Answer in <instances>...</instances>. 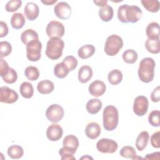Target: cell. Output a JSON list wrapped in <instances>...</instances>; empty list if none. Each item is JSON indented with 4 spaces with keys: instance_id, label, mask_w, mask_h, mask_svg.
I'll use <instances>...</instances> for the list:
<instances>
[{
    "instance_id": "obj_44",
    "label": "cell",
    "mask_w": 160,
    "mask_h": 160,
    "mask_svg": "<svg viewBox=\"0 0 160 160\" xmlns=\"http://www.w3.org/2000/svg\"><path fill=\"white\" fill-rule=\"evenodd\" d=\"M8 28L7 24L3 21L0 22V38L6 36L8 34Z\"/></svg>"
},
{
    "instance_id": "obj_18",
    "label": "cell",
    "mask_w": 160,
    "mask_h": 160,
    "mask_svg": "<svg viewBox=\"0 0 160 160\" xmlns=\"http://www.w3.org/2000/svg\"><path fill=\"white\" fill-rule=\"evenodd\" d=\"M92 76V69L88 65L81 66L78 71V80L81 83L88 82Z\"/></svg>"
},
{
    "instance_id": "obj_27",
    "label": "cell",
    "mask_w": 160,
    "mask_h": 160,
    "mask_svg": "<svg viewBox=\"0 0 160 160\" xmlns=\"http://www.w3.org/2000/svg\"><path fill=\"white\" fill-rule=\"evenodd\" d=\"M146 50L152 54H158L160 51L159 38V39H149L148 38L145 42Z\"/></svg>"
},
{
    "instance_id": "obj_43",
    "label": "cell",
    "mask_w": 160,
    "mask_h": 160,
    "mask_svg": "<svg viewBox=\"0 0 160 160\" xmlns=\"http://www.w3.org/2000/svg\"><path fill=\"white\" fill-rule=\"evenodd\" d=\"M9 69V65L8 62L3 59L1 58V62H0V76H2Z\"/></svg>"
},
{
    "instance_id": "obj_45",
    "label": "cell",
    "mask_w": 160,
    "mask_h": 160,
    "mask_svg": "<svg viewBox=\"0 0 160 160\" xmlns=\"http://www.w3.org/2000/svg\"><path fill=\"white\" fill-rule=\"evenodd\" d=\"M160 158V152H155L151 154H148L144 157L146 159H159Z\"/></svg>"
},
{
    "instance_id": "obj_47",
    "label": "cell",
    "mask_w": 160,
    "mask_h": 160,
    "mask_svg": "<svg viewBox=\"0 0 160 160\" xmlns=\"http://www.w3.org/2000/svg\"><path fill=\"white\" fill-rule=\"evenodd\" d=\"M41 2H42V3H43L45 5L49 6V5H52L53 4L56 3L57 2V0H45V1L42 0Z\"/></svg>"
},
{
    "instance_id": "obj_36",
    "label": "cell",
    "mask_w": 160,
    "mask_h": 160,
    "mask_svg": "<svg viewBox=\"0 0 160 160\" xmlns=\"http://www.w3.org/2000/svg\"><path fill=\"white\" fill-rule=\"evenodd\" d=\"M1 78L6 83L12 84L16 81L18 79V74L13 68H9L7 72L1 76Z\"/></svg>"
},
{
    "instance_id": "obj_13",
    "label": "cell",
    "mask_w": 160,
    "mask_h": 160,
    "mask_svg": "<svg viewBox=\"0 0 160 160\" xmlns=\"http://www.w3.org/2000/svg\"><path fill=\"white\" fill-rule=\"evenodd\" d=\"M55 15L61 19H68L71 14V8L66 2H59L54 8Z\"/></svg>"
},
{
    "instance_id": "obj_33",
    "label": "cell",
    "mask_w": 160,
    "mask_h": 160,
    "mask_svg": "<svg viewBox=\"0 0 160 160\" xmlns=\"http://www.w3.org/2000/svg\"><path fill=\"white\" fill-rule=\"evenodd\" d=\"M138 57V53L132 49H127L122 54V59L128 64L134 63L137 61Z\"/></svg>"
},
{
    "instance_id": "obj_35",
    "label": "cell",
    "mask_w": 160,
    "mask_h": 160,
    "mask_svg": "<svg viewBox=\"0 0 160 160\" xmlns=\"http://www.w3.org/2000/svg\"><path fill=\"white\" fill-rule=\"evenodd\" d=\"M119 154L123 158L132 159H134L137 156V153L134 148L130 146H126L122 147L119 151Z\"/></svg>"
},
{
    "instance_id": "obj_10",
    "label": "cell",
    "mask_w": 160,
    "mask_h": 160,
    "mask_svg": "<svg viewBox=\"0 0 160 160\" xmlns=\"http://www.w3.org/2000/svg\"><path fill=\"white\" fill-rule=\"evenodd\" d=\"M97 149L102 153H114L118 148V143L111 139L108 138H102L96 143Z\"/></svg>"
},
{
    "instance_id": "obj_6",
    "label": "cell",
    "mask_w": 160,
    "mask_h": 160,
    "mask_svg": "<svg viewBox=\"0 0 160 160\" xmlns=\"http://www.w3.org/2000/svg\"><path fill=\"white\" fill-rule=\"evenodd\" d=\"M122 46L123 41L122 38L118 35L112 34L107 38L104 49L107 55L114 56L119 52Z\"/></svg>"
},
{
    "instance_id": "obj_14",
    "label": "cell",
    "mask_w": 160,
    "mask_h": 160,
    "mask_svg": "<svg viewBox=\"0 0 160 160\" xmlns=\"http://www.w3.org/2000/svg\"><path fill=\"white\" fill-rule=\"evenodd\" d=\"M63 131L61 126L58 124H51L46 130V136L51 141H56L62 136Z\"/></svg>"
},
{
    "instance_id": "obj_8",
    "label": "cell",
    "mask_w": 160,
    "mask_h": 160,
    "mask_svg": "<svg viewBox=\"0 0 160 160\" xmlns=\"http://www.w3.org/2000/svg\"><path fill=\"white\" fill-rule=\"evenodd\" d=\"M64 111L63 108L57 104L50 105L46 111L47 119L54 123L59 122L64 117Z\"/></svg>"
},
{
    "instance_id": "obj_37",
    "label": "cell",
    "mask_w": 160,
    "mask_h": 160,
    "mask_svg": "<svg viewBox=\"0 0 160 160\" xmlns=\"http://www.w3.org/2000/svg\"><path fill=\"white\" fill-rule=\"evenodd\" d=\"M149 123L153 127H159L160 126V111L154 110L151 111L148 116Z\"/></svg>"
},
{
    "instance_id": "obj_21",
    "label": "cell",
    "mask_w": 160,
    "mask_h": 160,
    "mask_svg": "<svg viewBox=\"0 0 160 160\" xmlns=\"http://www.w3.org/2000/svg\"><path fill=\"white\" fill-rule=\"evenodd\" d=\"M102 104L99 99H91L88 101L86 105L87 111L91 114H97L102 108Z\"/></svg>"
},
{
    "instance_id": "obj_29",
    "label": "cell",
    "mask_w": 160,
    "mask_h": 160,
    "mask_svg": "<svg viewBox=\"0 0 160 160\" xmlns=\"http://www.w3.org/2000/svg\"><path fill=\"white\" fill-rule=\"evenodd\" d=\"M69 72V69L63 62L56 64L54 68V74L59 79H62L66 77Z\"/></svg>"
},
{
    "instance_id": "obj_30",
    "label": "cell",
    "mask_w": 160,
    "mask_h": 160,
    "mask_svg": "<svg viewBox=\"0 0 160 160\" xmlns=\"http://www.w3.org/2000/svg\"><path fill=\"white\" fill-rule=\"evenodd\" d=\"M7 152L11 158L18 159L23 156L24 150L19 145H12L8 148Z\"/></svg>"
},
{
    "instance_id": "obj_46",
    "label": "cell",
    "mask_w": 160,
    "mask_h": 160,
    "mask_svg": "<svg viewBox=\"0 0 160 160\" xmlns=\"http://www.w3.org/2000/svg\"><path fill=\"white\" fill-rule=\"evenodd\" d=\"M93 2L96 4V6H101V7H103L106 5H107V3H108V1L107 0H99V1H93Z\"/></svg>"
},
{
    "instance_id": "obj_20",
    "label": "cell",
    "mask_w": 160,
    "mask_h": 160,
    "mask_svg": "<svg viewBox=\"0 0 160 160\" xmlns=\"http://www.w3.org/2000/svg\"><path fill=\"white\" fill-rule=\"evenodd\" d=\"M149 134L148 131H144L140 132L136 140V147L138 150L142 151L144 150L149 141Z\"/></svg>"
},
{
    "instance_id": "obj_9",
    "label": "cell",
    "mask_w": 160,
    "mask_h": 160,
    "mask_svg": "<svg viewBox=\"0 0 160 160\" xmlns=\"http://www.w3.org/2000/svg\"><path fill=\"white\" fill-rule=\"evenodd\" d=\"M46 32L50 38H61L64 34L65 28L62 23L57 21H52L48 24L46 28Z\"/></svg>"
},
{
    "instance_id": "obj_15",
    "label": "cell",
    "mask_w": 160,
    "mask_h": 160,
    "mask_svg": "<svg viewBox=\"0 0 160 160\" xmlns=\"http://www.w3.org/2000/svg\"><path fill=\"white\" fill-rule=\"evenodd\" d=\"M106 89L104 82L100 80H95L92 82L88 88L89 92L94 97H99L102 96Z\"/></svg>"
},
{
    "instance_id": "obj_7",
    "label": "cell",
    "mask_w": 160,
    "mask_h": 160,
    "mask_svg": "<svg viewBox=\"0 0 160 160\" xmlns=\"http://www.w3.org/2000/svg\"><path fill=\"white\" fill-rule=\"evenodd\" d=\"M42 44L38 40L33 41L26 45V56L31 61H38L41 56Z\"/></svg>"
},
{
    "instance_id": "obj_22",
    "label": "cell",
    "mask_w": 160,
    "mask_h": 160,
    "mask_svg": "<svg viewBox=\"0 0 160 160\" xmlns=\"http://www.w3.org/2000/svg\"><path fill=\"white\" fill-rule=\"evenodd\" d=\"M39 39L38 34L32 29H28L23 31L21 35V40L26 46L29 42Z\"/></svg>"
},
{
    "instance_id": "obj_11",
    "label": "cell",
    "mask_w": 160,
    "mask_h": 160,
    "mask_svg": "<svg viewBox=\"0 0 160 160\" xmlns=\"http://www.w3.org/2000/svg\"><path fill=\"white\" fill-rule=\"evenodd\" d=\"M149 101L144 96H137L133 103V111L138 116H143L148 111Z\"/></svg>"
},
{
    "instance_id": "obj_38",
    "label": "cell",
    "mask_w": 160,
    "mask_h": 160,
    "mask_svg": "<svg viewBox=\"0 0 160 160\" xmlns=\"http://www.w3.org/2000/svg\"><path fill=\"white\" fill-rule=\"evenodd\" d=\"M12 51L11 44L8 41H1L0 42V56L1 58L6 57Z\"/></svg>"
},
{
    "instance_id": "obj_48",
    "label": "cell",
    "mask_w": 160,
    "mask_h": 160,
    "mask_svg": "<svg viewBox=\"0 0 160 160\" xmlns=\"http://www.w3.org/2000/svg\"><path fill=\"white\" fill-rule=\"evenodd\" d=\"M81 159H93V158L88 155H86V156L81 158Z\"/></svg>"
},
{
    "instance_id": "obj_19",
    "label": "cell",
    "mask_w": 160,
    "mask_h": 160,
    "mask_svg": "<svg viewBox=\"0 0 160 160\" xmlns=\"http://www.w3.org/2000/svg\"><path fill=\"white\" fill-rule=\"evenodd\" d=\"M54 89V83L48 79L42 80L38 82L37 89L38 92L42 94H48L53 91Z\"/></svg>"
},
{
    "instance_id": "obj_28",
    "label": "cell",
    "mask_w": 160,
    "mask_h": 160,
    "mask_svg": "<svg viewBox=\"0 0 160 160\" xmlns=\"http://www.w3.org/2000/svg\"><path fill=\"white\" fill-rule=\"evenodd\" d=\"M19 92L21 96L26 99L31 98L34 94L32 85L29 82H23L19 87Z\"/></svg>"
},
{
    "instance_id": "obj_42",
    "label": "cell",
    "mask_w": 160,
    "mask_h": 160,
    "mask_svg": "<svg viewBox=\"0 0 160 160\" xmlns=\"http://www.w3.org/2000/svg\"><path fill=\"white\" fill-rule=\"evenodd\" d=\"M160 96V88L159 86H158L154 89L152 92L151 94V99L152 102H158L159 101Z\"/></svg>"
},
{
    "instance_id": "obj_32",
    "label": "cell",
    "mask_w": 160,
    "mask_h": 160,
    "mask_svg": "<svg viewBox=\"0 0 160 160\" xmlns=\"http://www.w3.org/2000/svg\"><path fill=\"white\" fill-rule=\"evenodd\" d=\"M141 3L143 7L148 11L157 12L159 10V1L158 0H142Z\"/></svg>"
},
{
    "instance_id": "obj_34",
    "label": "cell",
    "mask_w": 160,
    "mask_h": 160,
    "mask_svg": "<svg viewBox=\"0 0 160 160\" xmlns=\"http://www.w3.org/2000/svg\"><path fill=\"white\" fill-rule=\"evenodd\" d=\"M24 75L30 81H36L39 76V71L38 69L32 66H28L24 71Z\"/></svg>"
},
{
    "instance_id": "obj_24",
    "label": "cell",
    "mask_w": 160,
    "mask_h": 160,
    "mask_svg": "<svg viewBox=\"0 0 160 160\" xmlns=\"http://www.w3.org/2000/svg\"><path fill=\"white\" fill-rule=\"evenodd\" d=\"M114 15V11L111 6L106 5L99 10L100 19L104 22H108L112 19Z\"/></svg>"
},
{
    "instance_id": "obj_2",
    "label": "cell",
    "mask_w": 160,
    "mask_h": 160,
    "mask_svg": "<svg viewBox=\"0 0 160 160\" xmlns=\"http://www.w3.org/2000/svg\"><path fill=\"white\" fill-rule=\"evenodd\" d=\"M63 147L59 151L62 160H76L74 154L78 146L79 141L76 136L72 134L66 136L62 141Z\"/></svg>"
},
{
    "instance_id": "obj_26",
    "label": "cell",
    "mask_w": 160,
    "mask_h": 160,
    "mask_svg": "<svg viewBox=\"0 0 160 160\" xmlns=\"http://www.w3.org/2000/svg\"><path fill=\"white\" fill-rule=\"evenodd\" d=\"M146 33L149 39L159 38V25L156 22L149 23L146 29Z\"/></svg>"
},
{
    "instance_id": "obj_23",
    "label": "cell",
    "mask_w": 160,
    "mask_h": 160,
    "mask_svg": "<svg viewBox=\"0 0 160 160\" xmlns=\"http://www.w3.org/2000/svg\"><path fill=\"white\" fill-rule=\"evenodd\" d=\"M26 22L24 15L21 12H16L11 18V25L15 29H21Z\"/></svg>"
},
{
    "instance_id": "obj_17",
    "label": "cell",
    "mask_w": 160,
    "mask_h": 160,
    "mask_svg": "<svg viewBox=\"0 0 160 160\" xmlns=\"http://www.w3.org/2000/svg\"><path fill=\"white\" fill-rule=\"evenodd\" d=\"M101 132L99 124L95 122H92L86 126L85 128V134L86 136L91 139H95L99 137Z\"/></svg>"
},
{
    "instance_id": "obj_31",
    "label": "cell",
    "mask_w": 160,
    "mask_h": 160,
    "mask_svg": "<svg viewBox=\"0 0 160 160\" xmlns=\"http://www.w3.org/2000/svg\"><path fill=\"white\" fill-rule=\"evenodd\" d=\"M109 82L112 85H117L122 80V74L119 69H115L110 71L108 75Z\"/></svg>"
},
{
    "instance_id": "obj_4",
    "label": "cell",
    "mask_w": 160,
    "mask_h": 160,
    "mask_svg": "<svg viewBox=\"0 0 160 160\" xmlns=\"http://www.w3.org/2000/svg\"><path fill=\"white\" fill-rule=\"evenodd\" d=\"M102 121L105 130L111 131L115 129L119 122V114L117 108L112 105L106 106L103 110Z\"/></svg>"
},
{
    "instance_id": "obj_40",
    "label": "cell",
    "mask_w": 160,
    "mask_h": 160,
    "mask_svg": "<svg viewBox=\"0 0 160 160\" xmlns=\"http://www.w3.org/2000/svg\"><path fill=\"white\" fill-rule=\"evenodd\" d=\"M62 62L66 65L69 71H73L78 66V60L73 56H68L64 58Z\"/></svg>"
},
{
    "instance_id": "obj_41",
    "label": "cell",
    "mask_w": 160,
    "mask_h": 160,
    "mask_svg": "<svg viewBox=\"0 0 160 160\" xmlns=\"http://www.w3.org/2000/svg\"><path fill=\"white\" fill-rule=\"evenodd\" d=\"M151 144L155 148H160V132L157 131L152 134L151 137Z\"/></svg>"
},
{
    "instance_id": "obj_16",
    "label": "cell",
    "mask_w": 160,
    "mask_h": 160,
    "mask_svg": "<svg viewBox=\"0 0 160 160\" xmlns=\"http://www.w3.org/2000/svg\"><path fill=\"white\" fill-rule=\"evenodd\" d=\"M24 12L27 19L30 21H34L39 16V9L36 3L33 2H29L26 4Z\"/></svg>"
},
{
    "instance_id": "obj_12",
    "label": "cell",
    "mask_w": 160,
    "mask_h": 160,
    "mask_svg": "<svg viewBox=\"0 0 160 160\" xmlns=\"http://www.w3.org/2000/svg\"><path fill=\"white\" fill-rule=\"evenodd\" d=\"M18 94L12 89L8 86H2L0 88V101L7 104H12L18 99Z\"/></svg>"
},
{
    "instance_id": "obj_25",
    "label": "cell",
    "mask_w": 160,
    "mask_h": 160,
    "mask_svg": "<svg viewBox=\"0 0 160 160\" xmlns=\"http://www.w3.org/2000/svg\"><path fill=\"white\" fill-rule=\"evenodd\" d=\"M95 47L92 44H86L81 47L78 51V54L81 59H85L91 57L95 52Z\"/></svg>"
},
{
    "instance_id": "obj_5",
    "label": "cell",
    "mask_w": 160,
    "mask_h": 160,
    "mask_svg": "<svg viewBox=\"0 0 160 160\" xmlns=\"http://www.w3.org/2000/svg\"><path fill=\"white\" fill-rule=\"evenodd\" d=\"M64 47V41L59 38H52L47 42L46 49V56L52 60H56L60 58L62 54Z\"/></svg>"
},
{
    "instance_id": "obj_39",
    "label": "cell",
    "mask_w": 160,
    "mask_h": 160,
    "mask_svg": "<svg viewBox=\"0 0 160 160\" xmlns=\"http://www.w3.org/2000/svg\"><path fill=\"white\" fill-rule=\"evenodd\" d=\"M22 5V1L21 0H12L8 1L5 6L6 11L12 12L17 11Z\"/></svg>"
},
{
    "instance_id": "obj_1",
    "label": "cell",
    "mask_w": 160,
    "mask_h": 160,
    "mask_svg": "<svg viewBox=\"0 0 160 160\" xmlns=\"http://www.w3.org/2000/svg\"><path fill=\"white\" fill-rule=\"evenodd\" d=\"M142 15V10L137 6L123 4L118 9V18L123 23H135L139 21Z\"/></svg>"
},
{
    "instance_id": "obj_3",
    "label": "cell",
    "mask_w": 160,
    "mask_h": 160,
    "mask_svg": "<svg viewBox=\"0 0 160 160\" xmlns=\"http://www.w3.org/2000/svg\"><path fill=\"white\" fill-rule=\"evenodd\" d=\"M156 62L151 58H144L139 62L138 76L139 79L145 83L151 82L154 76Z\"/></svg>"
}]
</instances>
